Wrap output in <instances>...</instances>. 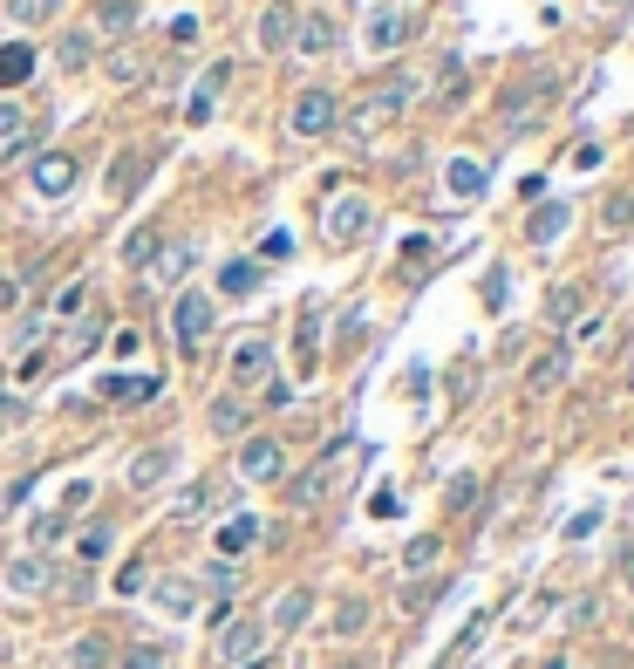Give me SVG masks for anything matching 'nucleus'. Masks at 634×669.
Here are the masks:
<instances>
[{
  "label": "nucleus",
  "instance_id": "nucleus-1",
  "mask_svg": "<svg viewBox=\"0 0 634 669\" xmlns=\"http://www.w3.org/2000/svg\"><path fill=\"white\" fill-rule=\"evenodd\" d=\"M410 82L396 76V82H375L369 96H355V103H348V110H341V123L335 130H348V137H355V144H375V137H382V130H389V123H403V110H410Z\"/></svg>",
  "mask_w": 634,
  "mask_h": 669
},
{
  "label": "nucleus",
  "instance_id": "nucleus-2",
  "mask_svg": "<svg viewBox=\"0 0 634 669\" xmlns=\"http://www.w3.org/2000/svg\"><path fill=\"white\" fill-rule=\"evenodd\" d=\"M335 123H341V96L335 89H300L294 110H287V130H294V137H328Z\"/></svg>",
  "mask_w": 634,
  "mask_h": 669
},
{
  "label": "nucleus",
  "instance_id": "nucleus-3",
  "mask_svg": "<svg viewBox=\"0 0 634 669\" xmlns=\"http://www.w3.org/2000/svg\"><path fill=\"white\" fill-rule=\"evenodd\" d=\"M321 226H328V239H335V246H355V239H369V226H375V205H369L362 192H341V198H328Z\"/></svg>",
  "mask_w": 634,
  "mask_h": 669
},
{
  "label": "nucleus",
  "instance_id": "nucleus-4",
  "mask_svg": "<svg viewBox=\"0 0 634 669\" xmlns=\"http://www.w3.org/2000/svg\"><path fill=\"white\" fill-rule=\"evenodd\" d=\"M212 321H219V308H212V294H198V287H185V294L171 301V335H178L185 349H198V342L212 335Z\"/></svg>",
  "mask_w": 634,
  "mask_h": 669
},
{
  "label": "nucleus",
  "instance_id": "nucleus-5",
  "mask_svg": "<svg viewBox=\"0 0 634 669\" xmlns=\"http://www.w3.org/2000/svg\"><path fill=\"white\" fill-rule=\"evenodd\" d=\"M341 458H348V451H341V444H328V451H321V458L294 478V506H321V499H328V485L341 478Z\"/></svg>",
  "mask_w": 634,
  "mask_h": 669
},
{
  "label": "nucleus",
  "instance_id": "nucleus-6",
  "mask_svg": "<svg viewBox=\"0 0 634 669\" xmlns=\"http://www.w3.org/2000/svg\"><path fill=\"white\" fill-rule=\"evenodd\" d=\"M28 185H35L41 198H62V192H75V158H69V151H41V158L28 164Z\"/></svg>",
  "mask_w": 634,
  "mask_h": 669
},
{
  "label": "nucleus",
  "instance_id": "nucleus-7",
  "mask_svg": "<svg viewBox=\"0 0 634 669\" xmlns=\"http://www.w3.org/2000/svg\"><path fill=\"white\" fill-rule=\"evenodd\" d=\"M260 622H232V615H225V622H219V663H239V669H246V663H253V656H260Z\"/></svg>",
  "mask_w": 634,
  "mask_h": 669
},
{
  "label": "nucleus",
  "instance_id": "nucleus-8",
  "mask_svg": "<svg viewBox=\"0 0 634 669\" xmlns=\"http://www.w3.org/2000/svg\"><path fill=\"white\" fill-rule=\"evenodd\" d=\"M225 89H232V55H225V62H212V69L198 76V89H191V103H185V117L205 123V117H212V103H219Z\"/></svg>",
  "mask_w": 634,
  "mask_h": 669
},
{
  "label": "nucleus",
  "instance_id": "nucleus-9",
  "mask_svg": "<svg viewBox=\"0 0 634 669\" xmlns=\"http://www.w3.org/2000/svg\"><path fill=\"white\" fill-rule=\"evenodd\" d=\"M150 164H157V151H123V158L110 164V198H137L150 178Z\"/></svg>",
  "mask_w": 634,
  "mask_h": 669
},
{
  "label": "nucleus",
  "instance_id": "nucleus-10",
  "mask_svg": "<svg viewBox=\"0 0 634 669\" xmlns=\"http://www.w3.org/2000/svg\"><path fill=\"white\" fill-rule=\"evenodd\" d=\"M294 28H300V14L287 7V0H273V7H260V48H266V55L294 48Z\"/></svg>",
  "mask_w": 634,
  "mask_h": 669
},
{
  "label": "nucleus",
  "instance_id": "nucleus-11",
  "mask_svg": "<svg viewBox=\"0 0 634 669\" xmlns=\"http://www.w3.org/2000/svg\"><path fill=\"white\" fill-rule=\"evenodd\" d=\"M171 465H178V444H150V451H137V465H130V485L150 492V485L171 478Z\"/></svg>",
  "mask_w": 634,
  "mask_h": 669
},
{
  "label": "nucleus",
  "instance_id": "nucleus-12",
  "mask_svg": "<svg viewBox=\"0 0 634 669\" xmlns=\"http://www.w3.org/2000/svg\"><path fill=\"white\" fill-rule=\"evenodd\" d=\"M560 383H566V349H539V355H532V369H525V390L553 396Z\"/></svg>",
  "mask_w": 634,
  "mask_h": 669
},
{
  "label": "nucleus",
  "instance_id": "nucleus-13",
  "mask_svg": "<svg viewBox=\"0 0 634 669\" xmlns=\"http://www.w3.org/2000/svg\"><path fill=\"white\" fill-rule=\"evenodd\" d=\"M48 588H55V581H48V560H41V553H21V560L7 567V594L28 601V594H48Z\"/></svg>",
  "mask_w": 634,
  "mask_h": 669
},
{
  "label": "nucleus",
  "instance_id": "nucleus-14",
  "mask_svg": "<svg viewBox=\"0 0 634 669\" xmlns=\"http://www.w3.org/2000/svg\"><path fill=\"white\" fill-rule=\"evenodd\" d=\"M266 369H273V342L253 335V342H239V349H232V383H260Z\"/></svg>",
  "mask_w": 634,
  "mask_h": 669
},
{
  "label": "nucleus",
  "instance_id": "nucleus-15",
  "mask_svg": "<svg viewBox=\"0 0 634 669\" xmlns=\"http://www.w3.org/2000/svg\"><path fill=\"white\" fill-rule=\"evenodd\" d=\"M307 615H314V594H307V588H287V594H273V615H266V622H273L280 635H294Z\"/></svg>",
  "mask_w": 634,
  "mask_h": 669
},
{
  "label": "nucleus",
  "instance_id": "nucleus-16",
  "mask_svg": "<svg viewBox=\"0 0 634 669\" xmlns=\"http://www.w3.org/2000/svg\"><path fill=\"white\" fill-rule=\"evenodd\" d=\"M239 472L246 478H280V444H273V437H246V451H239Z\"/></svg>",
  "mask_w": 634,
  "mask_h": 669
},
{
  "label": "nucleus",
  "instance_id": "nucleus-17",
  "mask_svg": "<svg viewBox=\"0 0 634 669\" xmlns=\"http://www.w3.org/2000/svg\"><path fill=\"white\" fill-rule=\"evenodd\" d=\"M335 21H328V14H300V28H294V48L300 55H328V48H335Z\"/></svg>",
  "mask_w": 634,
  "mask_h": 669
},
{
  "label": "nucleus",
  "instance_id": "nucleus-18",
  "mask_svg": "<svg viewBox=\"0 0 634 669\" xmlns=\"http://www.w3.org/2000/svg\"><path fill=\"white\" fill-rule=\"evenodd\" d=\"M444 192L450 198H478V192H485V164H478V158H450L444 164Z\"/></svg>",
  "mask_w": 634,
  "mask_h": 669
},
{
  "label": "nucleus",
  "instance_id": "nucleus-19",
  "mask_svg": "<svg viewBox=\"0 0 634 669\" xmlns=\"http://www.w3.org/2000/svg\"><path fill=\"white\" fill-rule=\"evenodd\" d=\"M0 144H7V158L28 151V110H21L14 96H0Z\"/></svg>",
  "mask_w": 634,
  "mask_h": 669
},
{
  "label": "nucleus",
  "instance_id": "nucleus-20",
  "mask_svg": "<svg viewBox=\"0 0 634 669\" xmlns=\"http://www.w3.org/2000/svg\"><path fill=\"white\" fill-rule=\"evenodd\" d=\"M260 260H225L219 267V294H232V301H239V294H260Z\"/></svg>",
  "mask_w": 634,
  "mask_h": 669
},
{
  "label": "nucleus",
  "instance_id": "nucleus-21",
  "mask_svg": "<svg viewBox=\"0 0 634 669\" xmlns=\"http://www.w3.org/2000/svg\"><path fill=\"white\" fill-rule=\"evenodd\" d=\"M253 540H260V519H253V512H232V519L219 526V553H225V560H232V553H246Z\"/></svg>",
  "mask_w": 634,
  "mask_h": 669
},
{
  "label": "nucleus",
  "instance_id": "nucleus-22",
  "mask_svg": "<svg viewBox=\"0 0 634 669\" xmlns=\"http://www.w3.org/2000/svg\"><path fill=\"white\" fill-rule=\"evenodd\" d=\"M35 76V48L28 41H7L0 48V89H14V82H28Z\"/></svg>",
  "mask_w": 634,
  "mask_h": 669
},
{
  "label": "nucleus",
  "instance_id": "nucleus-23",
  "mask_svg": "<svg viewBox=\"0 0 634 669\" xmlns=\"http://www.w3.org/2000/svg\"><path fill=\"white\" fill-rule=\"evenodd\" d=\"M96 28L123 41L130 28H137V0H96Z\"/></svg>",
  "mask_w": 634,
  "mask_h": 669
},
{
  "label": "nucleus",
  "instance_id": "nucleus-24",
  "mask_svg": "<svg viewBox=\"0 0 634 669\" xmlns=\"http://www.w3.org/2000/svg\"><path fill=\"white\" fill-rule=\"evenodd\" d=\"M566 219H573L566 205H532V226H525V233H532V246H553V239L566 233Z\"/></svg>",
  "mask_w": 634,
  "mask_h": 669
},
{
  "label": "nucleus",
  "instance_id": "nucleus-25",
  "mask_svg": "<svg viewBox=\"0 0 634 669\" xmlns=\"http://www.w3.org/2000/svg\"><path fill=\"white\" fill-rule=\"evenodd\" d=\"M103 396H110V403H150V396H157V376H103Z\"/></svg>",
  "mask_w": 634,
  "mask_h": 669
},
{
  "label": "nucleus",
  "instance_id": "nucleus-26",
  "mask_svg": "<svg viewBox=\"0 0 634 669\" xmlns=\"http://www.w3.org/2000/svg\"><path fill=\"white\" fill-rule=\"evenodd\" d=\"M396 41H410V21H403L396 7H382L369 21V48H396Z\"/></svg>",
  "mask_w": 634,
  "mask_h": 669
},
{
  "label": "nucleus",
  "instance_id": "nucleus-27",
  "mask_svg": "<svg viewBox=\"0 0 634 669\" xmlns=\"http://www.w3.org/2000/svg\"><path fill=\"white\" fill-rule=\"evenodd\" d=\"M69 669H110V642H103V635H75L69 642Z\"/></svg>",
  "mask_w": 634,
  "mask_h": 669
},
{
  "label": "nucleus",
  "instance_id": "nucleus-28",
  "mask_svg": "<svg viewBox=\"0 0 634 669\" xmlns=\"http://www.w3.org/2000/svg\"><path fill=\"white\" fill-rule=\"evenodd\" d=\"M157 608H164V615H191V608H198V588H191V581H157Z\"/></svg>",
  "mask_w": 634,
  "mask_h": 669
},
{
  "label": "nucleus",
  "instance_id": "nucleus-29",
  "mask_svg": "<svg viewBox=\"0 0 634 669\" xmlns=\"http://www.w3.org/2000/svg\"><path fill=\"white\" fill-rule=\"evenodd\" d=\"M212 431H219V437L246 431V403H239V396H219V403H212Z\"/></svg>",
  "mask_w": 634,
  "mask_h": 669
},
{
  "label": "nucleus",
  "instance_id": "nucleus-30",
  "mask_svg": "<svg viewBox=\"0 0 634 669\" xmlns=\"http://www.w3.org/2000/svg\"><path fill=\"white\" fill-rule=\"evenodd\" d=\"M89 55H96V41H89V35H62V48H55V62H62L69 76H75V69H89Z\"/></svg>",
  "mask_w": 634,
  "mask_h": 669
},
{
  "label": "nucleus",
  "instance_id": "nucleus-31",
  "mask_svg": "<svg viewBox=\"0 0 634 669\" xmlns=\"http://www.w3.org/2000/svg\"><path fill=\"white\" fill-rule=\"evenodd\" d=\"M157 246H164V239L150 233V226H144V233H130V239H123V267H150V260H157Z\"/></svg>",
  "mask_w": 634,
  "mask_h": 669
},
{
  "label": "nucleus",
  "instance_id": "nucleus-32",
  "mask_svg": "<svg viewBox=\"0 0 634 669\" xmlns=\"http://www.w3.org/2000/svg\"><path fill=\"white\" fill-rule=\"evenodd\" d=\"M437 553H444V540H437V533H416L410 547H403V567H410V574H423V567H430Z\"/></svg>",
  "mask_w": 634,
  "mask_h": 669
},
{
  "label": "nucleus",
  "instance_id": "nucleus-33",
  "mask_svg": "<svg viewBox=\"0 0 634 669\" xmlns=\"http://www.w3.org/2000/svg\"><path fill=\"white\" fill-rule=\"evenodd\" d=\"M7 14H14V28H41V21H55V0H7Z\"/></svg>",
  "mask_w": 634,
  "mask_h": 669
},
{
  "label": "nucleus",
  "instance_id": "nucleus-34",
  "mask_svg": "<svg viewBox=\"0 0 634 669\" xmlns=\"http://www.w3.org/2000/svg\"><path fill=\"white\" fill-rule=\"evenodd\" d=\"M362 629H369V601H355V594H348V601L335 608V635H362Z\"/></svg>",
  "mask_w": 634,
  "mask_h": 669
},
{
  "label": "nucleus",
  "instance_id": "nucleus-35",
  "mask_svg": "<svg viewBox=\"0 0 634 669\" xmlns=\"http://www.w3.org/2000/svg\"><path fill=\"white\" fill-rule=\"evenodd\" d=\"M444 506H450V512H471V506H478V478L457 472V478L444 485Z\"/></svg>",
  "mask_w": 634,
  "mask_h": 669
},
{
  "label": "nucleus",
  "instance_id": "nucleus-36",
  "mask_svg": "<svg viewBox=\"0 0 634 669\" xmlns=\"http://www.w3.org/2000/svg\"><path fill=\"white\" fill-rule=\"evenodd\" d=\"M144 69H150V62L137 55V48H116V55H110V82H144Z\"/></svg>",
  "mask_w": 634,
  "mask_h": 669
},
{
  "label": "nucleus",
  "instance_id": "nucleus-37",
  "mask_svg": "<svg viewBox=\"0 0 634 669\" xmlns=\"http://www.w3.org/2000/svg\"><path fill=\"white\" fill-rule=\"evenodd\" d=\"M573 315H580V287H553V301H546V321H553V328H566Z\"/></svg>",
  "mask_w": 634,
  "mask_h": 669
},
{
  "label": "nucleus",
  "instance_id": "nucleus-38",
  "mask_svg": "<svg viewBox=\"0 0 634 669\" xmlns=\"http://www.w3.org/2000/svg\"><path fill=\"white\" fill-rule=\"evenodd\" d=\"M212 506V485H191L185 499H178V506H171V519H178V526H191V519H198V512Z\"/></svg>",
  "mask_w": 634,
  "mask_h": 669
},
{
  "label": "nucleus",
  "instance_id": "nucleus-39",
  "mask_svg": "<svg viewBox=\"0 0 634 669\" xmlns=\"http://www.w3.org/2000/svg\"><path fill=\"white\" fill-rule=\"evenodd\" d=\"M62 526H69V512H41V519H35V540H41V547H55V540H62Z\"/></svg>",
  "mask_w": 634,
  "mask_h": 669
},
{
  "label": "nucleus",
  "instance_id": "nucleus-40",
  "mask_svg": "<svg viewBox=\"0 0 634 669\" xmlns=\"http://www.w3.org/2000/svg\"><path fill=\"white\" fill-rule=\"evenodd\" d=\"M150 267H157V274H171V280H178V274H185V267H191V246H171V253H157Z\"/></svg>",
  "mask_w": 634,
  "mask_h": 669
},
{
  "label": "nucleus",
  "instance_id": "nucleus-41",
  "mask_svg": "<svg viewBox=\"0 0 634 669\" xmlns=\"http://www.w3.org/2000/svg\"><path fill=\"white\" fill-rule=\"evenodd\" d=\"M82 560H103V553H110V526H89V533H82Z\"/></svg>",
  "mask_w": 634,
  "mask_h": 669
},
{
  "label": "nucleus",
  "instance_id": "nucleus-42",
  "mask_svg": "<svg viewBox=\"0 0 634 669\" xmlns=\"http://www.w3.org/2000/svg\"><path fill=\"white\" fill-rule=\"evenodd\" d=\"M260 253H266V260H287V253H294V233H287V226H273V233L260 239Z\"/></svg>",
  "mask_w": 634,
  "mask_h": 669
},
{
  "label": "nucleus",
  "instance_id": "nucleus-43",
  "mask_svg": "<svg viewBox=\"0 0 634 669\" xmlns=\"http://www.w3.org/2000/svg\"><path fill=\"white\" fill-rule=\"evenodd\" d=\"M164 35L178 41V48H191V41H198V14H171V28H164Z\"/></svg>",
  "mask_w": 634,
  "mask_h": 669
},
{
  "label": "nucleus",
  "instance_id": "nucleus-44",
  "mask_svg": "<svg viewBox=\"0 0 634 669\" xmlns=\"http://www.w3.org/2000/svg\"><path fill=\"white\" fill-rule=\"evenodd\" d=\"M82 301H89V287H82V280H69V287H62V294H55V315H75V308H82Z\"/></svg>",
  "mask_w": 634,
  "mask_h": 669
},
{
  "label": "nucleus",
  "instance_id": "nucleus-45",
  "mask_svg": "<svg viewBox=\"0 0 634 669\" xmlns=\"http://www.w3.org/2000/svg\"><path fill=\"white\" fill-rule=\"evenodd\" d=\"M205 588H212V594H232V588H239V574L219 560V567H205Z\"/></svg>",
  "mask_w": 634,
  "mask_h": 669
},
{
  "label": "nucleus",
  "instance_id": "nucleus-46",
  "mask_svg": "<svg viewBox=\"0 0 634 669\" xmlns=\"http://www.w3.org/2000/svg\"><path fill=\"white\" fill-rule=\"evenodd\" d=\"M144 574H150L144 560H130V567H123V574H116V594H137V588H144Z\"/></svg>",
  "mask_w": 634,
  "mask_h": 669
},
{
  "label": "nucleus",
  "instance_id": "nucleus-47",
  "mask_svg": "<svg viewBox=\"0 0 634 669\" xmlns=\"http://www.w3.org/2000/svg\"><path fill=\"white\" fill-rule=\"evenodd\" d=\"M403 260H410V274L430 267V239H403Z\"/></svg>",
  "mask_w": 634,
  "mask_h": 669
},
{
  "label": "nucleus",
  "instance_id": "nucleus-48",
  "mask_svg": "<svg viewBox=\"0 0 634 669\" xmlns=\"http://www.w3.org/2000/svg\"><path fill=\"white\" fill-rule=\"evenodd\" d=\"M96 335H103V321H82V328H75V335H69V349H62V355H82V349H89V342H96Z\"/></svg>",
  "mask_w": 634,
  "mask_h": 669
},
{
  "label": "nucleus",
  "instance_id": "nucleus-49",
  "mask_svg": "<svg viewBox=\"0 0 634 669\" xmlns=\"http://www.w3.org/2000/svg\"><path fill=\"white\" fill-rule=\"evenodd\" d=\"M123 669H164V649H130Z\"/></svg>",
  "mask_w": 634,
  "mask_h": 669
},
{
  "label": "nucleus",
  "instance_id": "nucleus-50",
  "mask_svg": "<svg viewBox=\"0 0 634 669\" xmlns=\"http://www.w3.org/2000/svg\"><path fill=\"white\" fill-rule=\"evenodd\" d=\"M41 328H48V321L28 315V321H21V335H14V349H35V342H41Z\"/></svg>",
  "mask_w": 634,
  "mask_h": 669
},
{
  "label": "nucleus",
  "instance_id": "nucleus-51",
  "mask_svg": "<svg viewBox=\"0 0 634 669\" xmlns=\"http://www.w3.org/2000/svg\"><path fill=\"white\" fill-rule=\"evenodd\" d=\"M634 219V198H607V226H628Z\"/></svg>",
  "mask_w": 634,
  "mask_h": 669
},
{
  "label": "nucleus",
  "instance_id": "nucleus-52",
  "mask_svg": "<svg viewBox=\"0 0 634 669\" xmlns=\"http://www.w3.org/2000/svg\"><path fill=\"white\" fill-rule=\"evenodd\" d=\"M7 301H14V274H0V308H7Z\"/></svg>",
  "mask_w": 634,
  "mask_h": 669
},
{
  "label": "nucleus",
  "instance_id": "nucleus-53",
  "mask_svg": "<svg viewBox=\"0 0 634 669\" xmlns=\"http://www.w3.org/2000/svg\"><path fill=\"white\" fill-rule=\"evenodd\" d=\"M600 7H614V0H600Z\"/></svg>",
  "mask_w": 634,
  "mask_h": 669
},
{
  "label": "nucleus",
  "instance_id": "nucleus-54",
  "mask_svg": "<svg viewBox=\"0 0 634 669\" xmlns=\"http://www.w3.org/2000/svg\"><path fill=\"white\" fill-rule=\"evenodd\" d=\"M348 669H355V663H348Z\"/></svg>",
  "mask_w": 634,
  "mask_h": 669
}]
</instances>
